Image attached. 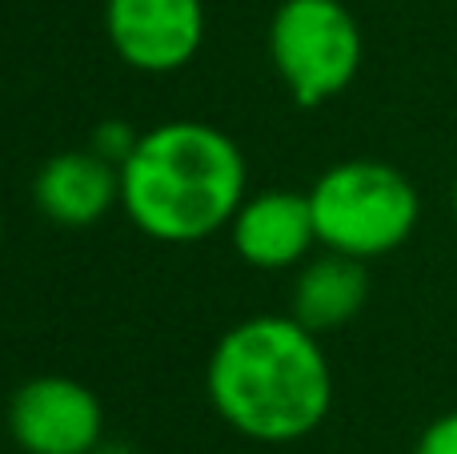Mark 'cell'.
I'll use <instances>...</instances> for the list:
<instances>
[{
	"mask_svg": "<svg viewBox=\"0 0 457 454\" xmlns=\"http://www.w3.org/2000/svg\"><path fill=\"white\" fill-rule=\"evenodd\" d=\"M205 394L241 439L265 447L309 439L333 410V370L321 334L305 330L293 314L237 322L209 354Z\"/></svg>",
	"mask_w": 457,
	"mask_h": 454,
	"instance_id": "obj_1",
	"label": "cell"
},
{
	"mask_svg": "<svg viewBox=\"0 0 457 454\" xmlns=\"http://www.w3.org/2000/svg\"><path fill=\"white\" fill-rule=\"evenodd\" d=\"M249 198V165L225 129L161 121L145 129L120 165V209L161 246H197L228 230Z\"/></svg>",
	"mask_w": 457,
	"mask_h": 454,
	"instance_id": "obj_2",
	"label": "cell"
},
{
	"mask_svg": "<svg viewBox=\"0 0 457 454\" xmlns=\"http://www.w3.org/2000/svg\"><path fill=\"white\" fill-rule=\"evenodd\" d=\"M317 246L373 262L413 238L421 217L418 185L389 161L353 157L329 165L309 189Z\"/></svg>",
	"mask_w": 457,
	"mask_h": 454,
	"instance_id": "obj_3",
	"label": "cell"
},
{
	"mask_svg": "<svg viewBox=\"0 0 457 454\" xmlns=\"http://www.w3.org/2000/svg\"><path fill=\"white\" fill-rule=\"evenodd\" d=\"M269 61L285 93L301 109H317L361 72V24L341 0H281L269 21Z\"/></svg>",
	"mask_w": 457,
	"mask_h": 454,
	"instance_id": "obj_4",
	"label": "cell"
},
{
	"mask_svg": "<svg viewBox=\"0 0 457 454\" xmlns=\"http://www.w3.org/2000/svg\"><path fill=\"white\" fill-rule=\"evenodd\" d=\"M4 423L24 454H93L104 442L96 391L69 374H37L8 399Z\"/></svg>",
	"mask_w": 457,
	"mask_h": 454,
	"instance_id": "obj_5",
	"label": "cell"
},
{
	"mask_svg": "<svg viewBox=\"0 0 457 454\" xmlns=\"http://www.w3.org/2000/svg\"><path fill=\"white\" fill-rule=\"evenodd\" d=\"M205 0H104V37L137 72H177L205 45Z\"/></svg>",
	"mask_w": 457,
	"mask_h": 454,
	"instance_id": "obj_6",
	"label": "cell"
},
{
	"mask_svg": "<svg viewBox=\"0 0 457 454\" xmlns=\"http://www.w3.org/2000/svg\"><path fill=\"white\" fill-rule=\"evenodd\" d=\"M228 241H233V254L253 270H293V265H301L317 246L309 193H249L228 222Z\"/></svg>",
	"mask_w": 457,
	"mask_h": 454,
	"instance_id": "obj_7",
	"label": "cell"
},
{
	"mask_svg": "<svg viewBox=\"0 0 457 454\" xmlns=\"http://www.w3.org/2000/svg\"><path fill=\"white\" fill-rule=\"evenodd\" d=\"M32 201L61 230H88L120 201V169L93 149H64L40 165Z\"/></svg>",
	"mask_w": 457,
	"mask_h": 454,
	"instance_id": "obj_8",
	"label": "cell"
},
{
	"mask_svg": "<svg viewBox=\"0 0 457 454\" xmlns=\"http://www.w3.org/2000/svg\"><path fill=\"white\" fill-rule=\"evenodd\" d=\"M370 302V270L365 262L337 249L305 257L293 282V318L313 334H333L349 326Z\"/></svg>",
	"mask_w": 457,
	"mask_h": 454,
	"instance_id": "obj_9",
	"label": "cell"
},
{
	"mask_svg": "<svg viewBox=\"0 0 457 454\" xmlns=\"http://www.w3.org/2000/svg\"><path fill=\"white\" fill-rule=\"evenodd\" d=\"M137 141H141V133H137L129 121H101L93 133V141H88V149L96 153V157H104L109 165H125L129 153L137 149Z\"/></svg>",
	"mask_w": 457,
	"mask_h": 454,
	"instance_id": "obj_10",
	"label": "cell"
},
{
	"mask_svg": "<svg viewBox=\"0 0 457 454\" xmlns=\"http://www.w3.org/2000/svg\"><path fill=\"white\" fill-rule=\"evenodd\" d=\"M413 454H457V410L437 415L426 431L418 434V447Z\"/></svg>",
	"mask_w": 457,
	"mask_h": 454,
	"instance_id": "obj_11",
	"label": "cell"
},
{
	"mask_svg": "<svg viewBox=\"0 0 457 454\" xmlns=\"http://www.w3.org/2000/svg\"><path fill=\"white\" fill-rule=\"evenodd\" d=\"M93 454H137V450L129 447V442H101Z\"/></svg>",
	"mask_w": 457,
	"mask_h": 454,
	"instance_id": "obj_12",
	"label": "cell"
},
{
	"mask_svg": "<svg viewBox=\"0 0 457 454\" xmlns=\"http://www.w3.org/2000/svg\"><path fill=\"white\" fill-rule=\"evenodd\" d=\"M450 206H453V217H457V181H453V193H450Z\"/></svg>",
	"mask_w": 457,
	"mask_h": 454,
	"instance_id": "obj_13",
	"label": "cell"
},
{
	"mask_svg": "<svg viewBox=\"0 0 457 454\" xmlns=\"http://www.w3.org/2000/svg\"><path fill=\"white\" fill-rule=\"evenodd\" d=\"M0 246H4V222H0Z\"/></svg>",
	"mask_w": 457,
	"mask_h": 454,
	"instance_id": "obj_14",
	"label": "cell"
}]
</instances>
